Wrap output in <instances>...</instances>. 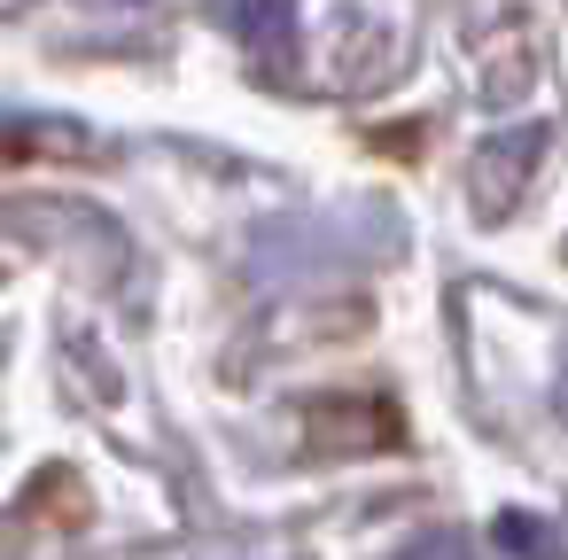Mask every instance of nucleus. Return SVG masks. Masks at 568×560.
I'll list each match as a JSON object with an SVG mask.
<instances>
[{
	"instance_id": "f257e3e1",
	"label": "nucleus",
	"mask_w": 568,
	"mask_h": 560,
	"mask_svg": "<svg viewBox=\"0 0 568 560\" xmlns=\"http://www.w3.org/2000/svg\"><path fill=\"white\" fill-rule=\"evenodd\" d=\"M234 32L257 55H273V63L296 55V9H288V0H234Z\"/></svg>"
},
{
	"instance_id": "f03ea898",
	"label": "nucleus",
	"mask_w": 568,
	"mask_h": 560,
	"mask_svg": "<svg viewBox=\"0 0 568 560\" xmlns=\"http://www.w3.org/2000/svg\"><path fill=\"white\" fill-rule=\"evenodd\" d=\"M529 156H537V133H529V141H521V133H506V141H490V149H483V164H475L483 211H498V180H506V172L521 180V172H529Z\"/></svg>"
},
{
	"instance_id": "7ed1b4c3",
	"label": "nucleus",
	"mask_w": 568,
	"mask_h": 560,
	"mask_svg": "<svg viewBox=\"0 0 568 560\" xmlns=\"http://www.w3.org/2000/svg\"><path fill=\"white\" fill-rule=\"evenodd\" d=\"M498 544H506V552H552L545 521H529V513H506V521H498Z\"/></svg>"
}]
</instances>
